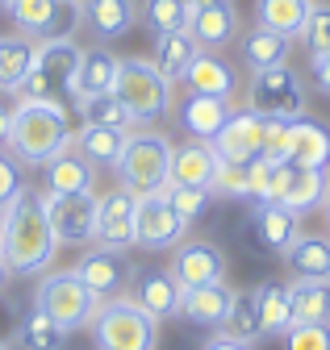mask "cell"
Listing matches in <instances>:
<instances>
[{"label": "cell", "instance_id": "cell-1", "mask_svg": "<svg viewBox=\"0 0 330 350\" xmlns=\"http://www.w3.org/2000/svg\"><path fill=\"white\" fill-rule=\"evenodd\" d=\"M59 254V238L51 230L47 200L38 188H21L5 204V230H0V258H5L9 275H38L51 271V262Z\"/></svg>", "mask_w": 330, "mask_h": 350}, {"label": "cell", "instance_id": "cell-2", "mask_svg": "<svg viewBox=\"0 0 330 350\" xmlns=\"http://www.w3.org/2000/svg\"><path fill=\"white\" fill-rule=\"evenodd\" d=\"M79 55H84V46H79L71 33H55V38L34 42V67H29L25 83L13 92L17 105H47V109H63L67 113Z\"/></svg>", "mask_w": 330, "mask_h": 350}, {"label": "cell", "instance_id": "cell-3", "mask_svg": "<svg viewBox=\"0 0 330 350\" xmlns=\"http://www.w3.org/2000/svg\"><path fill=\"white\" fill-rule=\"evenodd\" d=\"M5 146H9L25 167H47L55 154H63V150L71 146V121H67L63 109L13 105V121H9Z\"/></svg>", "mask_w": 330, "mask_h": 350}, {"label": "cell", "instance_id": "cell-4", "mask_svg": "<svg viewBox=\"0 0 330 350\" xmlns=\"http://www.w3.org/2000/svg\"><path fill=\"white\" fill-rule=\"evenodd\" d=\"M172 79L163 75L151 59L142 55H126L117 59V79H113V96L121 100V109H126L134 117V125H151L159 117H168L172 109Z\"/></svg>", "mask_w": 330, "mask_h": 350}, {"label": "cell", "instance_id": "cell-5", "mask_svg": "<svg viewBox=\"0 0 330 350\" xmlns=\"http://www.w3.org/2000/svg\"><path fill=\"white\" fill-rule=\"evenodd\" d=\"M88 338L97 350H155L159 346V321L130 292H121L113 300H101V309L88 325Z\"/></svg>", "mask_w": 330, "mask_h": 350}, {"label": "cell", "instance_id": "cell-6", "mask_svg": "<svg viewBox=\"0 0 330 350\" xmlns=\"http://www.w3.org/2000/svg\"><path fill=\"white\" fill-rule=\"evenodd\" d=\"M168 167H172V138L159 134V129H130L113 171H117V184L147 196L168 188Z\"/></svg>", "mask_w": 330, "mask_h": 350}, {"label": "cell", "instance_id": "cell-7", "mask_svg": "<svg viewBox=\"0 0 330 350\" xmlns=\"http://www.w3.org/2000/svg\"><path fill=\"white\" fill-rule=\"evenodd\" d=\"M34 304L47 309L67 334L88 329L97 309H101V300L79 284L75 271H42V280H38V288H34Z\"/></svg>", "mask_w": 330, "mask_h": 350}, {"label": "cell", "instance_id": "cell-8", "mask_svg": "<svg viewBox=\"0 0 330 350\" xmlns=\"http://www.w3.org/2000/svg\"><path fill=\"white\" fill-rule=\"evenodd\" d=\"M246 109L259 117H280V121H297L305 117V83L301 75L280 63L268 71H251V83H246Z\"/></svg>", "mask_w": 330, "mask_h": 350}, {"label": "cell", "instance_id": "cell-9", "mask_svg": "<svg viewBox=\"0 0 330 350\" xmlns=\"http://www.w3.org/2000/svg\"><path fill=\"white\" fill-rule=\"evenodd\" d=\"M188 234V221L172 208L163 192H147L134 200V246L142 250H176Z\"/></svg>", "mask_w": 330, "mask_h": 350}, {"label": "cell", "instance_id": "cell-10", "mask_svg": "<svg viewBox=\"0 0 330 350\" xmlns=\"http://www.w3.org/2000/svg\"><path fill=\"white\" fill-rule=\"evenodd\" d=\"M42 200H47V217H51V230H55L59 246H92L97 242V230H101L97 192H84V196L42 192Z\"/></svg>", "mask_w": 330, "mask_h": 350}, {"label": "cell", "instance_id": "cell-11", "mask_svg": "<svg viewBox=\"0 0 330 350\" xmlns=\"http://www.w3.org/2000/svg\"><path fill=\"white\" fill-rule=\"evenodd\" d=\"M71 271L79 275V284H84L97 300H113L130 288V262H126V250H109L101 242L84 246V254H79L71 262Z\"/></svg>", "mask_w": 330, "mask_h": 350}, {"label": "cell", "instance_id": "cell-12", "mask_svg": "<svg viewBox=\"0 0 330 350\" xmlns=\"http://www.w3.org/2000/svg\"><path fill=\"white\" fill-rule=\"evenodd\" d=\"M168 275L180 284V292L218 284V280H226V254H222V246L205 242V238H184V242L172 250Z\"/></svg>", "mask_w": 330, "mask_h": 350}, {"label": "cell", "instance_id": "cell-13", "mask_svg": "<svg viewBox=\"0 0 330 350\" xmlns=\"http://www.w3.org/2000/svg\"><path fill=\"white\" fill-rule=\"evenodd\" d=\"M5 13H9L13 29L21 38H29V42H42V38H55V33H71L67 25L75 21L67 0H5Z\"/></svg>", "mask_w": 330, "mask_h": 350}, {"label": "cell", "instance_id": "cell-14", "mask_svg": "<svg viewBox=\"0 0 330 350\" xmlns=\"http://www.w3.org/2000/svg\"><path fill=\"white\" fill-rule=\"evenodd\" d=\"M75 25L97 42L126 38L138 25V0H75Z\"/></svg>", "mask_w": 330, "mask_h": 350}, {"label": "cell", "instance_id": "cell-15", "mask_svg": "<svg viewBox=\"0 0 330 350\" xmlns=\"http://www.w3.org/2000/svg\"><path fill=\"white\" fill-rule=\"evenodd\" d=\"M210 146L218 150L222 163H255L259 146H264V117L251 109H234Z\"/></svg>", "mask_w": 330, "mask_h": 350}, {"label": "cell", "instance_id": "cell-16", "mask_svg": "<svg viewBox=\"0 0 330 350\" xmlns=\"http://www.w3.org/2000/svg\"><path fill=\"white\" fill-rule=\"evenodd\" d=\"M97 200H101L97 242L109 246V250H130L134 246V200H138V192H130L126 184H117L109 192H97Z\"/></svg>", "mask_w": 330, "mask_h": 350}, {"label": "cell", "instance_id": "cell-17", "mask_svg": "<svg viewBox=\"0 0 330 350\" xmlns=\"http://www.w3.org/2000/svg\"><path fill=\"white\" fill-rule=\"evenodd\" d=\"M42 192H55V196H84V192H97V167L79 154L75 146H67L63 154H55V159L42 167Z\"/></svg>", "mask_w": 330, "mask_h": 350}, {"label": "cell", "instance_id": "cell-18", "mask_svg": "<svg viewBox=\"0 0 330 350\" xmlns=\"http://www.w3.org/2000/svg\"><path fill=\"white\" fill-rule=\"evenodd\" d=\"M188 29L201 42V51L230 46L234 33H238V9H234V0H201V5H192Z\"/></svg>", "mask_w": 330, "mask_h": 350}, {"label": "cell", "instance_id": "cell-19", "mask_svg": "<svg viewBox=\"0 0 330 350\" xmlns=\"http://www.w3.org/2000/svg\"><path fill=\"white\" fill-rule=\"evenodd\" d=\"M113 79H117V55L105 51V42H101V46H84L79 67H75V79H71V105L109 96Z\"/></svg>", "mask_w": 330, "mask_h": 350}, {"label": "cell", "instance_id": "cell-20", "mask_svg": "<svg viewBox=\"0 0 330 350\" xmlns=\"http://www.w3.org/2000/svg\"><path fill=\"white\" fill-rule=\"evenodd\" d=\"M288 163L309 167V171H326L330 167V125L314 121V117L288 121Z\"/></svg>", "mask_w": 330, "mask_h": 350}, {"label": "cell", "instance_id": "cell-21", "mask_svg": "<svg viewBox=\"0 0 330 350\" xmlns=\"http://www.w3.org/2000/svg\"><path fill=\"white\" fill-rule=\"evenodd\" d=\"M326 192H330V175H326V171H309V167L284 163L280 192H276V200H280L284 208H293L297 217H301V213H314V208H322Z\"/></svg>", "mask_w": 330, "mask_h": 350}, {"label": "cell", "instance_id": "cell-22", "mask_svg": "<svg viewBox=\"0 0 330 350\" xmlns=\"http://www.w3.org/2000/svg\"><path fill=\"white\" fill-rule=\"evenodd\" d=\"M230 113H234V105L222 100V96H196V92H188V100H180V109H176V121H180V129H184L188 138L214 142L218 129L230 121Z\"/></svg>", "mask_w": 330, "mask_h": 350}, {"label": "cell", "instance_id": "cell-23", "mask_svg": "<svg viewBox=\"0 0 330 350\" xmlns=\"http://www.w3.org/2000/svg\"><path fill=\"white\" fill-rule=\"evenodd\" d=\"M230 304H234V288H226V280H218L205 288H188L180 296V317L188 325H201V329H222Z\"/></svg>", "mask_w": 330, "mask_h": 350}, {"label": "cell", "instance_id": "cell-24", "mask_svg": "<svg viewBox=\"0 0 330 350\" xmlns=\"http://www.w3.org/2000/svg\"><path fill=\"white\" fill-rule=\"evenodd\" d=\"M218 171V150L210 142H180L172 146V167H168V184L180 188H210Z\"/></svg>", "mask_w": 330, "mask_h": 350}, {"label": "cell", "instance_id": "cell-25", "mask_svg": "<svg viewBox=\"0 0 330 350\" xmlns=\"http://www.w3.org/2000/svg\"><path fill=\"white\" fill-rule=\"evenodd\" d=\"M142 309L155 317V321H172V317H180V284L168 275V271H155V267H147V271H138L134 275V292H130Z\"/></svg>", "mask_w": 330, "mask_h": 350}, {"label": "cell", "instance_id": "cell-26", "mask_svg": "<svg viewBox=\"0 0 330 350\" xmlns=\"http://www.w3.org/2000/svg\"><path fill=\"white\" fill-rule=\"evenodd\" d=\"M180 79H184L188 92H196V96H222V100H234V88H238L234 67L226 59H218L214 51H201Z\"/></svg>", "mask_w": 330, "mask_h": 350}, {"label": "cell", "instance_id": "cell-27", "mask_svg": "<svg viewBox=\"0 0 330 350\" xmlns=\"http://www.w3.org/2000/svg\"><path fill=\"white\" fill-rule=\"evenodd\" d=\"M251 230H255V238H259L268 250H276V254H284L288 246H293V238L301 234V230H297V213L284 208L280 200H255Z\"/></svg>", "mask_w": 330, "mask_h": 350}, {"label": "cell", "instance_id": "cell-28", "mask_svg": "<svg viewBox=\"0 0 330 350\" xmlns=\"http://www.w3.org/2000/svg\"><path fill=\"white\" fill-rule=\"evenodd\" d=\"M13 342H17V350H67V346H71V334H67L47 309L29 304V309L17 317Z\"/></svg>", "mask_w": 330, "mask_h": 350}, {"label": "cell", "instance_id": "cell-29", "mask_svg": "<svg viewBox=\"0 0 330 350\" xmlns=\"http://www.w3.org/2000/svg\"><path fill=\"white\" fill-rule=\"evenodd\" d=\"M284 267L293 280H326L330 284V238L322 234H297L284 250Z\"/></svg>", "mask_w": 330, "mask_h": 350}, {"label": "cell", "instance_id": "cell-30", "mask_svg": "<svg viewBox=\"0 0 330 350\" xmlns=\"http://www.w3.org/2000/svg\"><path fill=\"white\" fill-rule=\"evenodd\" d=\"M201 55V42L192 38V29H172V33H155V46H151V63L168 75L172 83L188 71V63Z\"/></svg>", "mask_w": 330, "mask_h": 350}, {"label": "cell", "instance_id": "cell-31", "mask_svg": "<svg viewBox=\"0 0 330 350\" xmlns=\"http://www.w3.org/2000/svg\"><path fill=\"white\" fill-rule=\"evenodd\" d=\"M293 325H330V284L326 280H293L288 284Z\"/></svg>", "mask_w": 330, "mask_h": 350}, {"label": "cell", "instance_id": "cell-32", "mask_svg": "<svg viewBox=\"0 0 330 350\" xmlns=\"http://www.w3.org/2000/svg\"><path fill=\"white\" fill-rule=\"evenodd\" d=\"M130 129H105V125H79L71 134V146L84 154L92 167H117L121 146H126Z\"/></svg>", "mask_w": 330, "mask_h": 350}, {"label": "cell", "instance_id": "cell-33", "mask_svg": "<svg viewBox=\"0 0 330 350\" xmlns=\"http://www.w3.org/2000/svg\"><path fill=\"white\" fill-rule=\"evenodd\" d=\"M288 51H293V38H284V33H272L264 25H255L251 33L242 38V63L251 67V71H268V67H280L288 63Z\"/></svg>", "mask_w": 330, "mask_h": 350}, {"label": "cell", "instance_id": "cell-34", "mask_svg": "<svg viewBox=\"0 0 330 350\" xmlns=\"http://www.w3.org/2000/svg\"><path fill=\"white\" fill-rule=\"evenodd\" d=\"M309 9H314V0H255V25L284 33V38H297Z\"/></svg>", "mask_w": 330, "mask_h": 350}, {"label": "cell", "instance_id": "cell-35", "mask_svg": "<svg viewBox=\"0 0 330 350\" xmlns=\"http://www.w3.org/2000/svg\"><path fill=\"white\" fill-rule=\"evenodd\" d=\"M255 304H259V329L264 338H280L288 325H293V304H288V284H259L255 288Z\"/></svg>", "mask_w": 330, "mask_h": 350}, {"label": "cell", "instance_id": "cell-36", "mask_svg": "<svg viewBox=\"0 0 330 350\" xmlns=\"http://www.w3.org/2000/svg\"><path fill=\"white\" fill-rule=\"evenodd\" d=\"M29 67H34V42L21 38V33L17 38H0V92L13 96L25 83Z\"/></svg>", "mask_w": 330, "mask_h": 350}, {"label": "cell", "instance_id": "cell-37", "mask_svg": "<svg viewBox=\"0 0 330 350\" xmlns=\"http://www.w3.org/2000/svg\"><path fill=\"white\" fill-rule=\"evenodd\" d=\"M222 334L234 338V342H246V346H255V342L264 338L255 288H251V292H234V304H230V313H226V321H222Z\"/></svg>", "mask_w": 330, "mask_h": 350}, {"label": "cell", "instance_id": "cell-38", "mask_svg": "<svg viewBox=\"0 0 330 350\" xmlns=\"http://www.w3.org/2000/svg\"><path fill=\"white\" fill-rule=\"evenodd\" d=\"M188 21H192L188 0H138V25H147L151 33L188 29Z\"/></svg>", "mask_w": 330, "mask_h": 350}, {"label": "cell", "instance_id": "cell-39", "mask_svg": "<svg viewBox=\"0 0 330 350\" xmlns=\"http://www.w3.org/2000/svg\"><path fill=\"white\" fill-rule=\"evenodd\" d=\"M79 121L84 125H105V129H138L134 117L121 109V100L109 92V96H97V100H79Z\"/></svg>", "mask_w": 330, "mask_h": 350}, {"label": "cell", "instance_id": "cell-40", "mask_svg": "<svg viewBox=\"0 0 330 350\" xmlns=\"http://www.w3.org/2000/svg\"><path fill=\"white\" fill-rule=\"evenodd\" d=\"M210 192L226 196V200H251V163H222L218 159Z\"/></svg>", "mask_w": 330, "mask_h": 350}, {"label": "cell", "instance_id": "cell-41", "mask_svg": "<svg viewBox=\"0 0 330 350\" xmlns=\"http://www.w3.org/2000/svg\"><path fill=\"white\" fill-rule=\"evenodd\" d=\"M297 38L305 42L309 59L330 55V5H318V0H314V9H309V17H305V25H301Z\"/></svg>", "mask_w": 330, "mask_h": 350}, {"label": "cell", "instance_id": "cell-42", "mask_svg": "<svg viewBox=\"0 0 330 350\" xmlns=\"http://www.w3.org/2000/svg\"><path fill=\"white\" fill-rule=\"evenodd\" d=\"M163 196L172 200V208L184 217L188 226H192V221H201L205 208H210V200H214V192H210V188H180V184H168V188H163Z\"/></svg>", "mask_w": 330, "mask_h": 350}, {"label": "cell", "instance_id": "cell-43", "mask_svg": "<svg viewBox=\"0 0 330 350\" xmlns=\"http://www.w3.org/2000/svg\"><path fill=\"white\" fill-rule=\"evenodd\" d=\"M280 175H284V163L255 159V163H251V200H276V192H280Z\"/></svg>", "mask_w": 330, "mask_h": 350}, {"label": "cell", "instance_id": "cell-44", "mask_svg": "<svg viewBox=\"0 0 330 350\" xmlns=\"http://www.w3.org/2000/svg\"><path fill=\"white\" fill-rule=\"evenodd\" d=\"M21 188H25V163L5 146V150H0V208H5Z\"/></svg>", "mask_w": 330, "mask_h": 350}, {"label": "cell", "instance_id": "cell-45", "mask_svg": "<svg viewBox=\"0 0 330 350\" xmlns=\"http://www.w3.org/2000/svg\"><path fill=\"white\" fill-rule=\"evenodd\" d=\"M259 159H268V163H288V121L264 117V146H259Z\"/></svg>", "mask_w": 330, "mask_h": 350}, {"label": "cell", "instance_id": "cell-46", "mask_svg": "<svg viewBox=\"0 0 330 350\" xmlns=\"http://www.w3.org/2000/svg\"><path fill=\"white\" fill-rule=\"evenodd\" d=\"M284 350H330V325H288Z\"/></svg>", "mask_w": 330, "mask_h": 350}, {"label": "cell", "instance_id": "cell-47", "mask_svg": "<svg viewBox=\"0 0 330 350\" xmlns=\"http://www.w3.org/2000/svg\"><path fill=\"white\" fill-rule=\"evenodd\" d=\"M205 350H251V346H246V342H234V338H226V334L218 329L210 342H205Z\"/></svg>", "mask_w": 330, "mask_h": 350}, {"label": "cell", "instance_id": "cell-48", "mask_svg": "<svg viewBox=\"0 0 330 350\" xmlns=\"http://www.w3.org/2000/svg\"><path fill=\"white\" fill-rule=\"evenodd\" d=\"M309 71H314V79L330 92V55H322V59H309Z\"/></svg>", "mask_w": 330, "mask_h": 350}, {"label": "cell", "instance_id": "cell-49", "mask_svg": "<svg viewBox=\"0 0 330 350\" xmlns=\"http://www.w3.org/2000/svg\"><path fill=\"white\" fill-rule=\"evenodd\" d=\"M9 121H13V105L0 100V146H5V138H9Z\"/></svg>", "mask_w": 330, "mask_h": 350}, {"label": "cell", "instance_id": "cell-50", "mask_svg": "<svg viewBox=\"0 0 330 350\" xmlns=\"http://www.w3.org/2000/svg\"><path fill=\"white\" fill-rule=\"evenodd\" d=\"M5 280H9V267H5V258H0V288H5Z\"/></svg>", "mask_w": 330, "mask_h": 350}, {"label": "cell", "instance_id": "cell-51", "mask_svg": "<svg viewBox=\"0 0 330 350\" xmlns=\"http://www.w3.org/2000/svg\"><path fill=\"white\" fill-rule=\"evenodd\" d=\"M322 208H326V226H330V192H326V200H322Z\"/></svg>", "mask_w": 330, "mask_h": 350}, {"label": "cell", "instance_id": "cell-52", "mask_svg": "<svg viewBox=\"0 0 330 350\" xmlns=\"http://www.w3.org/2000/svg\"><path fill=\"white\" fill-rule=\"evenodd\" d=\"M0 230H5V208H0Z\"/></svg>", "mask_w": 330, "mask_h": 350}, {"label": "cell", "instance_id": "cell-53", "mask_svg": "<svg viewBox=\"0 0 330 350\" xmlns=\"http://www.w3.org/2000/svg\"><path fill=\"white\" fill-rule=\"evenodd\" d=\"M188 5H201V0H188Z\"/></svg>", "mask_w": 330, "mask_h": 350}, {"label": "cell", "instance_id": "cell-54", "mask_svg": "<svg viewBox=\"0 0 330 350\" xmlns=\"http://www.w3.org/2000/svg\"><path fill=\"white\" fill-rule=\"evenodd\" d=\"M0 350H9V346H5V342H0Z\"/></svg>", "mask_w": 330, "mask_h": 350}, {"label": "cell", "instance_id": "cell-55", "mask_svg": "<svg viewBox=\"0 0 330 350\" xmlns=\"http://www.w3.org/2000/svg\"><path fill=\"white\" fill-rule=\"evenodd\" d=\"M0 9H5V0H0Z\"/></svg>", "mask_w": 330, "mask_h": 350}, {"label": "cell", "instance_id": "cell-56", "mask_svg": "<svg viewBox=\"0 0 330 350\" xmlns=\"http://www.w3.org/2000/svg\"><path fill=\"white\" fill-rule=\"evenodd\" d=\"M67 5H75V0H67Z\"/></svg>", "mask_w": 330, "mask_h": 350}, {"label": "cell", "instance_id": "cell-57", "mask_svg": "<svg viewBox=\"0 0 330 350\" xmlns=\"http://www.w3.org/2000/svg\"><path fill=\"white\" fill-rule=\"evenodd\" d=\"M88 350H97V346H88Z\"/></svg>", "mask_w": 330, "mask_h": 350}]
</instances>
